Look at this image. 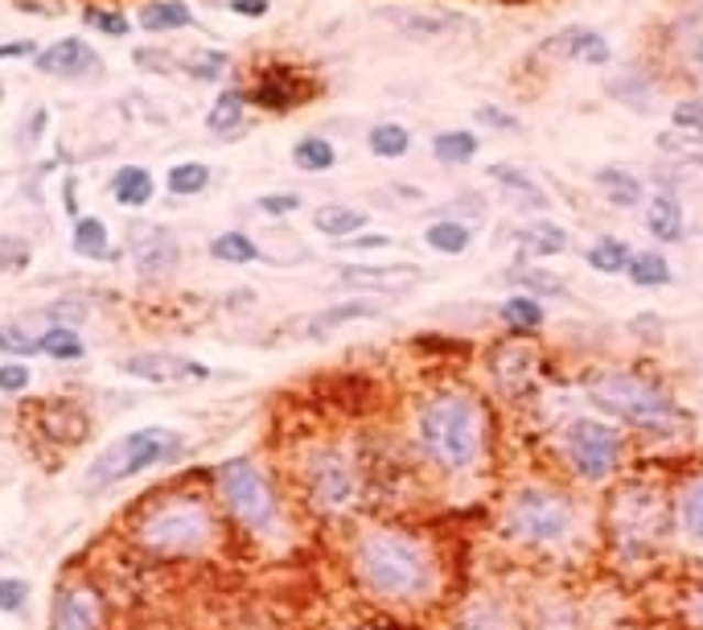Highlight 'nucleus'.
Listing matches in <instances>:
<instances>
[{"mask_svg":"<svg viewBox=\"0 0 703 630\" xmlns=\"http://www.w3.org/2000/svg\"><path fill=\"white\" fill-rule=\"evenodd\" d=\"M255 210L260 215H293V210H300V194H264V198H255Z\"/></svg>","mask_w":703,"mask_h":630,"instance_id":"49530a36","label":"nucleus"},{"mask_svg":"<svg viewBox=\"0 0 703 630\" xmlns=\"http://www.w3.org/2000/svg\"><path fill=\"white\" fill-rule=\"evenodd\" d=\"M589 400L601 412H609V416L638 428H662L679 416L671 395L655 388L650 379L634 376V371H601V376H593L589 379Z\"/></svg>","mask_w":703,"mask_h":630,"instance_id":"7ed1b4c3","label":"nucleus"},{"mask_svg":"<svg viewBox=\"0 0 703 630\" xmlns=\"http://www.w3.org/2000/svg\"><path fill=\"white\" fill-rule=\"evenodd\" d=\"M255 104H264V108H297V87L288 79H264L255 87Z\"/></svg>","mask_w":703,"mask_h":630,"instance_id":"79ce46f5","label":"nucleus"},{"mask_svg":"<svg viewBox=\"0 0 703 630\" xmlns=\"http://www.w3.org/2000/svg\"><path fill=\"white\" fill-rule=\"evenodd\" d=\"M219 490L231 515L251 532H276L281 523V511H276V495L267 487V478L260 474L255 461L248 457H231L219 466Z\"/></svg>","mask_w":703,"mask_h":630,"instance_id":"423d86ee","label":"nucleus"},{"mask_svg":"<svg viewBox=\"0 0 703 630\" xmlns=\"http://www.w3.org/2000/svg\"><path fill=\"white\" fill-rule=\"evenodd\" d=\"M141 25L149 33L189 30V25H194V13H189V4H182V0H153V4L141 9Z\"/></svg>","mask_w":703,"mask_h":630,"instance_id":"b1692460","label":"nucleus"},{"mask_svg":"<svg viewBox=\"0 0 703 630\" xmlns=\"http://www.w3.org/2000/svg\"><path fill=\"white\" fill-rule=\"evenodd\" d=\"M345 248H387L391 236H359V239H342Z\"/></svg>","mask_w":703,"mask_h":630,"instance_id":"864d4df0","label":"nucleus"},{"mask_svg":"<svg viewBox=\"0 0 703 630\" xmlns=\"http://www.w3.org/2000/svg\"><path fill=\"white\" fill-rule=\"evenodd\" d=\"M293 161H297V170H305V174H326V170H333L338 153H333V144H329L326 137H300V141L293 144Z\"/></svg>","mask_w":703,"mask_h":630,"instance_id":"2f4dec72","label":"nucleus"},{"mask_svg":"<svg viewBox=\"0 0 703 630\" xmlns=\"http://www.w3.org/2000/svg\"><path fill=\"white\" fill-rule=\"evenodd\" d=\"M593 182L605 189V194H609V203L622 206V210H634L638 203H646V186H641V182L629 174V170H617V165H609V170H596Z\"/></svg>","mask_w":703,"mask_h":630,"instance_id":"412c9836","label":"nucleus"},{"mask_svg":"<svg viewBox=\"0 0 703 630\" xmlns=\"http://www.w3.org/2000/svg\"><path fill=\"white\" fill-rule=\"evenodd\" d=\"M477 149H482V141H477L473 132H465V128H449V132L432 137V153H437L444 165H465V161L477 158Z\"/></svg>","mask_w":703,"mask_h":630,"instance_id":"a878e982","label":"nucleus"},{"mask_svg":"<svg viewBox=\"0 0 703 630\" xmlns=\"http://www.w3.org/2000/svg\"><path fill=\"white\" fill-rule=\"evenodd\" d=\"M153 174L144 170V165H128V170H120L116 174V182H111V194H116V203L128 206V210H141V206L153 203Z\"/></svg>","mask_w":703,"mask_h":630,"instance_id":"aec40b11","label":"nucleus"},{"mask_svg":"<svg viewBox=\"0 0 703 630\" xmlns=\"http://www.w3.org/2000/svg\"><path fill=\"white\" fill-rule=\"evenodd\" d=\"M609 95H613V99H622L625 108H634V111H650V108H655V104H650V99H655V87L641 79L638 70H629V75H622V79H613L609 83Z\"/></svg>","mask_w":703,"mask_h":630,"instance_id":"f704fd0d","label":"nucleus"},{"mask_svg":"<svg viewBox=\"0 0 703 630\" xmlns=\"http://www.w3.org/2000/svg\"><path fill=\"white\" fill-rule=\"evenodd\" d=\"M0 99H4V87H0Z\"/></svg>","mask_w":703,"mask_h":630,"instance_id":"5fc2aeb1","label":"nucleus"},{"mask_svg":"<svg viewBox=\"0 0 703 630\" xmlns=\"http://www.w3.org/2000/svg\"><path fill=\"white\" fill-rule=\"evenodd\" d=\"M83 21H87L91 30L103 33V37H124V33H128V17L124 13H108V9H87V13H83Z\"/></svg>","mask_w":703,"mask_h":630,"instance_id":"a18cd8bd","label":"nucleus"},{"mask_svg":"<svg viewBox=\"0 0 703 630\" xmlns=\"http://www.w3.org/2000/svg\"><path fill=\"white\" fill-rule=\"evenodd\" d=\"M625 276L638 284V289H662V284H671V264H667L662 252H638L629 260Z\"/></svg>","mask_w":703,"mask_h":630,"instance_id":"c756f323","label":"nucleus"},{"mask_svg":"<svg viewBox=\"0 0 703 630\" xmlns=\"http://www.w3.org/2000/svg\"><path fill=\"white\" fill-rule=\"evenodd\" d=\"M490 177H494V182L515 198V206H523V210H543L547 206V189L539 186L531 174L515 170V165H490Z\"/></svg>","mask_w":703,"mask_h":630,"instance_id":"a211bd4d","label":"nucleus"},{"mask_svg":"<svg viewBox=\"0 0 703 630\" xmlns=\"http://www.w3.org/2000/svg\"><path fill=\"white\" fill-rule=\"evenodd\" d=\"M399 33L407 37H424V42H437V37H461V33H473L477 21L457 9H387L383 13Z\"/></svg>","mask_w":703,"mask_h":630,"instance_id":"1a4fd4ad","label":"nucleus"},{"mask_svg":"<svg viewBox=\"0 0 703 630\" xmlns=\"http://www.w3.org/2000/svg\"><path fill=\"white\" fill-rule=\"evenodd\" d=\"M0 355L4 359H33V355H42V334L33 338L30 326H0Z\"/></svg>","mask_w":703,"mask_h":630,"instance_id":"58836bf2","label":"nucleus"},{"mask_svg":"<svg viewBox=\"0 0 703 630\" xmlns=\"http://www.w3.org/2000/svg\"><path fill=\"white\" fill-rule=\"evenodd\" d=\"M510 281L523 284L531 297H563L568 293V281L563 276H556V272H547V269H515L510 272Z\"/></svg>","mask_w":703,"mask_h":630,"instance_id":"e433bc0d","label":"nucleus"},{"mask_svg":"<svg viewBox=\"0 0 703 630\" xmlns=\"http://www.w3.org/2000/svg\"><path fill=\"white\" fill-rule=\"evenodd\" d=\"M239 124H243V91H222L210 116H206V128L210 132H234Z\"/></svg>","mask_w":703,"mask_h":630,"instance_id":"4c0bfd02","label":"nucleus"},{"mask_svg":"<svg viewBox=\"0 0 703 630\" xmlns=\"http://www.w3.org/2000/svg\"><path fill=\"white\" fill-rule=\"evenodd\" d=\"M679 515H683V528H688L691 540H700L703 544V474L683 490V499H679Z\"/></svg>","mask_w":703,"mask_h":630,"instance_id":"ea45409f","label":"nucleus"},{"mask_svg":"<svg viewBox=\"0 0 703 630\" xmlns=\"http://www.w3.org/2000/svg\"><path fill=\"white\" fill-rule=\"evenodd\" d=\"M309 495L321 511H342L354 499V470L342 454H317L309 461Z\"/></svg>","mask_w":703,"mask_h":630,"instance_id":"9d476101","label":"nucleus"},{"mask_svg":"<svg viewBox=\"0 0 703 630\" xmlns=\"http://www.w3.org/2000/svg\"><path fill=\"white\" fill-rule=\"evenodd\" d=\"M366 144H371V153L375 158H404L407 149H411V132H407L404 124H375L371 128V137H366Z\"/></svg>","mask_w":703,"mask_h":630,"instance_id":"c9c22d12","label":"nucleus"},{"mask_svg":"<svg viewBox=\"0 0 703 630\" xmlns=\"http://www.w3.org/2000/svg\"><path fill=\"white\" fill-rule=\"evenodd\" d=\"M103 627V601L95 589L70 585L54 598V630H99Z\"/></svg>","mask_w":703,"mask_h":630,"instance_id":"ddd939ff","label":"nucleus"},{"mask_svg":"<svg viewBox=\"0 0 703 630\" xmlns=\"http://www.w3.org/2000/svg\"><path fill=\"white\" fill-rule=\"evenodd\" d=\"M75 252L83 260H108L111 256V239H108V222L87 215V219L75 222Z\"/></svg>","mask_w":703,"mask_h":630,"instance_id":"cd10ccee","label":"nucleus"},{"mask_svg":"<svg viewBox=\"0 0 703 630\" xmlns=\"http://www.w3.org/2000/svg\"><path fill=\"white\" fill-rule=\"evenodd\" d=\"M416 281H420L416 264H378V269L350 264V269L338 272V284H350V289H407Z\"/></svg>","mask_w":703,"mask_h":630,"instance_id":"dca6fc26","label":"nucleus"},{"mask_svg":"<svg viewBox=\"0 0 703 630\" xmlns=\"http://www.w3.org/2000/svg\"><path fill=\"white\" fill-rule=\"evenodd\" d=\"M30 54H37L33 42H9V46H0V63L4 58H30Z\"/></svg>","mask_w":703,"mask_h":630,"instance_id":"603ef678","label":"nucleus"},{"mask_svg":"<svg viewBox=\"0 0 703 630\" xmlns=\"http://www.w3.org/2000/svg\"><path fill=\"white\" fill-rule=\"evenodd\" d=\"M646 231L658 239V243H679L683 231H688V215H683V203L674 194H655L646 203Z\"/></svg>","mask_w":703,"mask_h":630,"instance_id":"f3484780","label":"nucleus"},{"mask_svg":"<svg viewBox=\"0 0 703 630\" xmlns=\"http://www.w3.org/2000/svg\"><path fill=\"white\" fill-rule=\"evenodd\" d=\"M518 243H523V252L535 256V260H547V256H560L568 252V231H563L560 222H531V227H523L518 231Z\"/></svg>","mask_w":703,"mask_h":630,"instance_id":"4be33fe9","label":"nucleus"},{"mask_svg":"<svg viewBox=\"0 0 703 630\" xmlns=\"http://www.w3.org/2000/svg\"><path fill=\"white\" fill-rule=\"evenodd\" d=\"M362 317H378V305L375 301H342V305H329L321 314L309 322V334L312 338H321L329 334L333 326H345V322H362Z\"/></svg>","mask_w":703,"mask_h":630,"instance_id":"393cba45","label":"nucleus"},{"mask_svg":"<svg viewBox=\"0 0 703 630\" xmlns=\"http://www.w3.org/2000/svg\"><path fill=\"white\" fill-rule=\"evenodd\" d=\"M25 260H30V243H21V239H4L0 243V269L4 272H17Z\"/></svg>","mask_w":703,"mask_h":630,"instance_id":"09e8293b","label":"nucleus"},{"mask_svg":"<svg viewBox=\"0 0 703 630\" xmlns=\"http://www.w3.org/2000/svg\"><path fill=\"white\" fill-rule=\"evenodd\" d=\"M210 256L222 260V264H251V260H260V243L243 231H227V236H215L210 239Z\"/></svg>","mask_w":703,"mask_h":630,"instance_id":"473e14b6","label":"nucleus"},{"mask_svg":"<svg viewBox=\"0 0 703 630\" xmlns=\"http://www.w3.org/2000/svg\"><path fill=\"white\" fill-rule=\"evenodd\" d=\"M312 227L329 239H350L354 231L366 227V215L354 210V206H342V203H326L312 210Z\"/></svg>","mask_w":703,"mask_h":630,"instance_id":"6ab92c4d","label":"nucleus"},{"mask_svg":"<svg viewBox=\"0 0 703 630\" xmlns=\"http://www.w3.org/2000/svg\"><path fill=\"white\" fill-rule=\"evenodd\" d=\"M506 536L523 540V544H556L572 532V507L563 503L551 490H523L515 503L506 507Z\"/></svg>","mask_w":703,"mask_h":630,"instance_id":"0eeeda50","label":"nucleus"},{"mask_svg":"<svg viewBox=\"0 0 703 630\" xmlns=\"http://www.w3.org/2000/svg\"><path fill=\"white\" fill-rule=\"evenodd\" d=\"M477 120H482V124H490V128H502V132H518L515 116H510V111H502V108H494V104H482V108H477Z\"/></svg>","mask_w":703,"mask_h":630,"instance_id":"8fccbe9b","label":"nucleus"},{"mask_svg":"<svg viewBox=\"0 0 703 630\" xmlns=\"http://www.w3.org/2000/svg\"><path fill=\"white\" fill-rule=\"evenodd\" d=\"M37 70L42 75H58V79H87V75L103 70V58L83 37H63V42H54L50 50L37 54Z\"/></svg>","mask_w":703,"mask_h":630,"instance_id":"f8f14e48","label":"nucleus"},{"mask_svg":"<svg viewBox=\"0 0 703 630\" xmlns=\"http://www.w3.org/2000/svg\"><path fill=\"white\" fill-rule=\"evenodd\" d=\"M182 433L177 428H136V433H128L120 442H111L103 454L91 461V470H87V487H116V482H124V478H136V474L153 470V466H169L173 457L182 454Z\"/></svg>","mask_w":703,"mask_h":630,"instance_id":"20e7f679","label":"nucleus"},{"mask_svg":"<svg viewBox=\"0 0 703 630\" xmlns=\"http://www.w3.org/2000/svg\"><path fill=\"white\" fill-rule=\"evenodd\" d=\"M354 568H359L362 585L387 601L420 598L432 585L428 552L404 532H366L354 548Z\"/></svg>","mask_w":703,"mask_h":630,"instance_id":"f257e3e1","label":"nucleus"},{"mask_svg":"<svg viewBox=\"0 0 703 630\" xmlns=\"http://www.w3.org/2000/svg\"><path fill=\"white\" fill-rule=\"evenodd\" d=\"M42 355L54 362H75L87 355V347H83L75 326H46L42 330Z\"/></svg>","mask_w":703,"mask_h":630,"instance_id":"7c9ffc66","label":"nucleus"},{"mask_svg":"<svg viewBox=\"0 0 703 630\" xmlns=\"http://www.w3.org/2000/svg\"><path fill=\"white\" fill-rule=\"evenodd\" d=\"M30 383H33V371L21 359H4V362H0V392H4V395L30 392Z\"/></svg>","mask_w":703,"mask_h":630,"instance_id":"37998d69","label":"nucleus"},{"mask_svg":"<svg viewBox=\"0 0 703 630\" xmlns=\"http://www.w3.org/2000/svg\"><path fill=\"white\" fill-rule=\"evenodd\" d=\"M543 54L551 58H580L589 66H605L609 63V42L601 33L584 30V25H572V30H560L556 37L543 42Z\"/></svg>","mask_w":703,"mask_h":630,"instance_id":"4468645a","label":"nucleus"},{"mask_svg":"<svg viewBox=\"0 0 703 630\" xmlns=\"http://www.w3.org/2000/svg\"><path fill=\"white\" fill-rule=\"evenodd\" d=\"M231 4V13L239 17H264L272 9V0H227Z\"/></svg>","mask_w":703,"mask_h":630,"instance_id":"3c124183","label":"nucleus"},{"mask_svg":"<svg viewBox=\"0 0 703 630\" xmlns=\"http://www.w3.org/2000/svg\"><path fill=\"white\" fill-rule=\"evenodd\" d=\"M206 186H210V170H206L202 161H177L165 174V189H169L173 198H194Z\"/></svg>","mask_w":703,"mask_h":630,"instance_id":"c85d7f7f","label":"nucleus"},{"mask_svg":"<svg viewBox=\"0 0 703 630\" xmlns=\"http://www.w3.org/2000/svg\"><path fill=\"white\" fill-rule=\"evenodd\" d=\"M124 376H136V379H149V383H202L210 379V367L194 359H182V355H128L124 359Z\"/></svg>","mask_w":703,"mask_h":630,"instance_id":"9b49d317","label":"nucleus"},{"mask_svg":"<svg viewBox=\"0 0 703 630\" xmlns=\"http://www.w3.org/2000/svg\"><path fill=\"white\" fill-rule=\"evenodd\" d=\"M674 124L703 137V99H683V104L674 108Z\"/></svg>","mask_w":703,"mask_h":630,"instance_id":"de8ad7c7","label":"nucleus"},{"mask_svg":"<svg viewBox=\"0 0 703 630\" xmlns=\"http://www.w3.org/2000/svg\"><path fill=\"white\" fill-rule=\"evenodd\" d=\"M658 149L667 153V158H679V161H691V165H700L703 161V137H695V132H662L658 137Z\"/></svg>","mask_w":703,"mask_h":630,"instance_id":"a19ab883","label":"nucleus"},{"mask_svg":"<svg viewBox=\"0 0 703 630\" xmlns=\"http://www.w3.org/2000/svg\"><path fill=\"white\" fill-rule=\"evenodd\" d=\"M568 457H572L580 478L605 482L617 470V461H622V433L609 428L605 421L580 416V421L568 425Z\"/></svg>","mask_w":703,"mask_h":630,"instance_id":"6e6552de","label":"nucleus"},{"mask_svg":"<svg viewBox=\"0 0 703 630\" xmlns=\"http://www.w3.org/2000/svg\"><path fill=\"white\" fill-rule=\"evenodd\" d=\"M424 243L440 256H465L469 243H473V227L461 222V219H437V222H428Z\"/></svg>","mask_w":703,"mask_h":630,"instance_id":"5701e85b","label":"nucleus"},{"mask_svg":"<svg viewBox=\"0 0 703 630\" xmlns=\"http://www.w3.org/2000/svg\"><path fill=\"white\" fill-rule=\"evenodd\" d=\"M25 601H30V582H21V577H0V610H4V615H21Z\"/></svg>","mask_w":703,"mask_h":630,"instance_id":"c03bdc74","label":"nucleus"},{"mask_svg":"<svg viewBox=\"0 0 703 630\" xmlns=\"http://www.w3.org/2000/svg\"><path fill=\"white\" fill-rule=\"evenodd\" d=\"M482 409L457 392H440L420 412V442L444 470H465L482 454Z\"/></svg>","mask_w":703,"mask_h":630,"instance_id":"f03ea898","label":"nucleus"},{"mask_svg":"<svg viewBox=\"0 0 703 630\" xmlns=\"http://www.w3.org/2000/svg\"><path fill=\"white\" fill-rule=\"evenodd\" d=\"M629 260H634V252L613 236L596 239L593 248H589V269L605 272V276H622V272L629 269Z\"/></svg>","mask_w":703,"mask_h":630,"instance_id":"72a5a7b5","label":"nucleus"},{"mask_svg":"<svg viewBox=\"0 0 703 630\" xmlns=\"http://www.w3.org/2000/svg\"><path fill=\"white\" fill-rule=\"evenodd\" d=\"M502 322H506L515 334H531L543 326V305H539V297H531V293L506 297L502 301Z\"/></svg>","mask_w":703,"mask_h":630,"instance_id":"bb28decb","label":"nucleus"},{"mask_svg":"<svg viewBox=\"0 0 703 630\" xmlns=\"http://www.w3.org/2000/svg\"><path fill=\"white\" fill-rule=\"evenodd\" d=\"M132 260L141 276H156V272H169L177 264V239L161 227H149V231H136L132 239Z\"/></svg>","mask_w":703,"mask_h":630,"instance_id":"2eb2a0df","label":"nucleus"},{"mask_svg":"<svg viewBox=\"0 0 703 630\" xmlns=\"http://www.w3.org/2000/svg\"><path fill=\"white\" fill-rule=\"evenodd\" d=\"M215 536V520L198 499H173L161 503L141 523V544L161 556H194Z\"/></svg>","mask_w":703,"mask_h":630,"instance_id":"39448f33","label":"nucleus"}]
</instances>
